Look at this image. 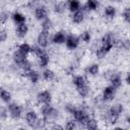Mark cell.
I'll use <instances>...</instances> for the list:
<instances>
[{
  "instance_id": "cell-1",
  "label": "cell",
  "mask_w": 130,
  "mask_h": 130,
  "mask_svg": "<svg viewBox=\"0 0 130 130\" xmlns=\"http://www.w3.org/2000/svg\"><path fill=\"white\" fill-rule=\"evenodd\" d=\"M72 83L75 86L76 91L81 98H86L89 94V85L87 83V79L84 75L76 74L72 77Z\"/></svg>"
},
{
  "instance_id": "cell-2",
  "label": "cell",
  "mask_w": 130,
  "mask_h": 130,
  "mask_svg": "<svg viewBox=\"0 0 130 130\" xmlns=\"http://www.w3.org/2000/svg\"><path fill=\"white\" fill-rule=\"evenodd\" d=\"M123 111H124V108H123L122 104H114L113 106H111L109 108V110L107 112V116H106L107 121H109L112 124H115L118 121V119L120 118Z\"/></svg>"
},
{
  "instance_id": "cell-3",
  "label": "cell",
  "mask_w": 130,
  "mask_h": 130,
  "mask_svg": "<svg viewBox=\"0 0 130 130\" xmlns=\"http://www.w3.org/2000/svg\"><path fill=\"white\" fill-rule=\"evenodd\" d=\"M41 114H42V118L47 122L55 120L58 117V110L56 108H54L53 106H51V104L48 105H42L41 108Z\"/></svg>"
},
{
  "instance_id": "cell-4",
  "label": "cell",
  "mask_w": 130,
  "mask_h": 130,
  "mask_svg": "<svg viewBox=\"0 0 130 130\" xmlns=\"http://www.w3.org/2000/svg\"><path fill=\"white\" fill-rule=\"evenodd\" d=\"M25 121L27 123L28 126L32 127V128H40V127H43L42 125V122H46L43 118L42 120L39 118L38 114L36 111L34 110H29L25 113Z\"/></svg>"
},
{
  "instance_id": "cell-5",
  "label": "cell",
  "mask_w": 130,
  "mask_h": 130,
  "mask_svg": "<svg viewBox=\"0 0 130 130\" xmlns=\"http://www.w3.org/2000/svg\"><path fill=\"white\" fill-rule=\"evenodd\" d=\"M7 110H8V115L11 119L13 120H19L22 116V112L23 109L20 105L16 104V103H9L7 104Z\"/></svg>"
},
{
  "instance_id": "cell-6",
  "label": "cell",
  "mask_w": 130,
  "mask_h": 130,
  "mask_svg": "<svg viewBox=\"0 0 130 130\" xmlns=\"http://www.w3.org/2000/svg\"><path fill=\"white\" fill-rule=\"evenodd\" d=\"M72 116H73V119L77 122V124H79L83 127H85L86 122L90 118L86 111H84L83 109H78V108H76V110L73 112Z\"/></svg>"
},
{
  "instance_id": "cell-7",
  "label": "cell",
  "mask_w": 130,
  "mask_h": 130,
  "mask_svg": "<svg viewBox=\"0 0 130 130\" xmlns=\"http://www.w3.org/2000/svg\"><path fill=\"white\" fill-rule=\"evenodd\" d=\"M50 41V30L42 29L37 37V44L42 48H47Z\"/></svg>"
},
{
  "instance_id": "cell-8",
  "label": "cell",
  "mask_w": 130,
  "mask_h": 130,
  "mask_svg": "<svg viewBox=\"0 0 130 130\" xmlns=\"http://www.w3.org/2000/svg\"><path fill=\"white\" fill-rule=\"evenodd\" d=\"M80 44V39L79 37L75 36V35H67V38H66V41H65V46L68 50L70 51H73L75 49L78 48Z\"/></svg>"
},
{
  "instance_id": "cell-9",
  "label": "cell",
  "mask_w": 130,
  "mask_h": 130,
  "mask_svg": "<svg viewBox=\"0 0 130 130\" xmlns=\"http://www.w3.org/2000/svg\"><path fill=\"white\" fill-rule=\"evenodd\" d=\"M116 88L113 87L112 85H108L106 87H104L103 91H102V99L104 102H112L115 96H116Z\"/></svg>"
},
{
  "instance_id": "cell-10",
  "label": "cell",
  "mask_w": 130,
  "mask_h": 130,
  "mask_svg": "<svg viewBox=\"0 0 130 130\" xmlns=\"http://www.w3.org/2000/svg\"><path fill=\"white\" fill-rule=\"evenodd\" d=\"M37 102L40 105H48V104H51V102H52V93L49 90H47V89L40 91L37 94Z\"/></svg>"
},
{
  "instance_id": "cell-11",
  "label": "cell",
  "mask_w": 130,
  "mask_h": 130,
  "mask_svg": "<svg viewBox=\"0 0 130 130\" xmlns=\"http://www.w3.org/2000/svg\"><path fill=\"white\" fill-rule=\"evenodd\" d=\"M34 15H35V18L37 20L42 21V20H44L48 17V10L45 6L40 5L34 10Z\"/></svg>"
},
{
  "instance_id": "cell-12",
  "label": "cell",
  "mask_w": 130,
  "mask_h": 130,
  "mask_svg": "<svg viewBox=\"0 0 130 130\" xmlns=\"http://www.w3.org/2000/svg\"><path fill=\"white\" fill-rule=\"evenodd\" d=\"M113 49V47L107 46V45H103L101 44V46L95 50V56L98 59H104Z\"/></svg>"
},
{
  "instance_id": "cell-13",
  "label": "cell",
  "mask_w": 130,
  "mask_h": 130,
  "mask_svg": "<svg viewBox=\"0 0 130 130\" xmlns=\"http://www.w3.org/2000/svg\"><path fill=\"white\" fill-rule=\"evenodd\" d=\"M66 38H67V35L63 30H59V31H56L53 35L52 42L54 44H56V45H62V44H65Z\"/></svg>"
},
{
  "instance_id": "cell-14",
  "label": "cell",
  "mask_w": 130,
  "mask_h": 130,
  "mask_svg": "<svg viewBox=\"0 0 130 130\" xmlns=\"http://www.w3.org/2000/svg\"><path fill=\"white\" fill-rule=\"evenodd\" d=\"M26 59H27V55L21 53L19 50L14 51L13 54H12V60H13L14 64L17 65V66H19L20 64H22Z\"/></svg>"
},
{
  "instance_id": "cell-15",
  "label": "cell",
  "mask_w": 130,
  "mask_h": 130,
  "mask_svg": "<svg viewBox=\"0 0 130 130\" xmlns=\"http://www.w3.org/2000/svg\"><path fill=\"white\" fill-rule=\"evenodd\" d=\"M28 32V26L27 24L24 22V23H20V24H16V27H15V35L17 38L19 39H22L24 38Z\"/></svg>"
},
{
  "instance_id": "cell-16",
  "label": "cell",
  "mask_w": 130,
  "mask_h": 130,
  "mask_svg": "<svg viewBox=\"0 0 130 130\" xmlns=\"http://www.w3.org/2000/svg\"><path fill=\"white\" fill-rule=\"evenodd\" d=\"M31 83H38L39 82V80H40V78H41V75H40V73L37 71V70H35V69H30V70H28L27 72H25L24 74H23Z\"/></svg>"
},
{
  "instance_id": "cell-17",
  "label": "cell",
  "mask_w": 130,
  "mask_h": 130,
  "mask_svg": "<svg viewBox=\"0 0 130 130\" xmlns=\"http://www.w3.org/2000/svg\"><path fill=\"white\" fill-rule=\"evenodd\" d=\"M109 82H110V85H112L113 87H115L116 89H118L122 85V78H121V76L119 74L113 73L109 77Z\"/></svg>"
},
{
  "instance_id": "cell-18",
  "label": "cell",
  "mask_w": 130,
  "mask_h": 130,
  "mask_svg": "<svg viewBox=\"0 0 130 130\" xmlns=\"http://www.w3.org/2000/svg\"><path fill=\"white\" fill-rule=\"evenodd\" d=\"M116 14H117V10H116V7L113 6V5H108L104 8V16L109 19V20H112L116 17Z\"/></svg>"
},
{
  "instance_id": "cell-19",
  "label": "cell",
  "mask_w": 130,
  "mask_h": 130,
  "mask_svg": "<svg viewBox=\"0 0 130 130\" xmlns=\"http://www.w3.org/2000/svg\"><path fill=\"white\" fill-rule=\"evenodd\" d=\"M71 20L75 24L81 23L84 20V11H83V9H79V10H77L75 12H72Z\"/></svg>"
},
{
  "instance_id": "cell-20",
  "label": "cell",
  "mask_w": 130,
  "mask_h": 130,
  "mask_svg": "<svg viewBox=\"0 0 130 130\" xmlns=\"http://www.w3.org/2000/svg\"><path fill=\"white\" fill-rule=\"evenodd\" d=\"M102 44L103 45H107V46H110V47H114L116 41H115V37L112 32H107L105 34L103 37H102V40H101Z\"/></svg>"
},
{
  "instance_id": "cell-21",
  "label": "cell",
  "mask_w": 130,
  "mask_h": 130,
  "mask_svg": "<svg viewBox=\"0 0 130 130\" xmlns=\"http://www.w3.org/2000/svg\"><path fill=\"white\" fill-rule=\"evenodd\" d=\"M37 59H38V65L41 68H46L50 63V56L47 52H45L42 55H40L39 57H37Z\"/></svg>"
},
{
  "instance_id": "cell-22",
  "label": "cell",
  "mask_w": 130,
  "mask_h": 130,
  "mask_svg": "<svg viewBox=\"0 0 130 130\" xmlns=\"http://www.w3.org/2000/svg\"><path fill=\"white\" fill-rule=\"evenodd\" d=\"M42 78L47 81V82H52L56 79V73L50 69V68H46L43 72H42Z\"/></svg>"
},
{
  "instance_id": "cell-23",
  "label": "cell",
  "mask_w": 130,
  "mask_h": 130,
  "mask_svg": "<svg viewBox=\"0 0 130 130\" xmlns=\"http://www.w3.org/2000/svg\"><path fill=\"white\" fill-rule=\"evenodd\" d=\"M85 73L89 76H95L100 73V65L98 63H92L85 68Z\"/></svg>"
},
{
  "instance_id": "cell-24",
  "label": "cell",
  "mask_w": 130,
  "mask_h": 130,
  "mask_svg": "<svg viewBox=\"0 0 130 130\" xmlns=\"http://www.w3.org/2000/svg\"><path fill=\"white\" fill-rule=\"evenodd\" d=\"M11 18L13 20V22L15 24H20V23H24L26 18L24 16L23 13L19 12V11H14L12 14H11Z\"/></svg>"
},
{
  "instance_id": "cell-25",
  "label": "cell",
  "mask_w": 130,
  "mask_h": 130,
  "mask_svg": "<svg viewBox=\"0 0 130 130\" xmlns=\"http://www.w3.org/2000/svg\"><path fill=\"white\" fill-rule=\"evenodd\" d=\"M66 4H67V8L71 12H75V11L81 9V4H80L79 0H67Z\"/></svg>"
},
{
  "instance_id": "cell-26",
  "label": "cell",
  "mask_w": 130,
  "mask_h": 130,
  "mask_svg": "<svg viewBox=\"0 0 130 130\" xmlns=\"http://www.w3.org/2000/svg\"><path fill=\"white\" fill-rule=\"evenodd\" d=\"M100 6L98 0H86L84 4V9L87 11H95Z\"/></svg>"
},
{
  "instance_id": "cell-27",
  "label": "cell",
  "mask_w": 130,
  "mask_h": 130,
  "mask_svg": "<svg viewBox=\"0 0 130 130\" xmlns=\"http://www.w3.org/2000/svg\"><path fill=\"white\" fill-rule=\"evenodd\" d=\"M0 96H1L2 102L5 103V104H9V103L11 102V99H12L11 92H10L9 90L5 89V88H2V89H1V94H0Z\"/></svg>"
},
{
  "instance_id": "cell-28",
  "label": "cell",
  "mask_w": 130,
  "mask_h": 130,
  "mask_svg": "<svg viewBox=\"0 0 130 130\" xmlns=\"http://www.w3.org/2000/svg\"><path fill=\"white\" fill-rule=\"evenodd\" d=\"M17 50H19L21 53H23L25 55H28V54L31 53V46L27 43H21V44L18 45Z\"/></svg>"
},
{
  "instance_id": "cell-29",
  "label": "cell",
  "mask_w": 130,
  "mask_h": 130,
  "mask_svg": "<svg viewBox=\"0 0 130 130\" xmlns=\"http://www.w3.org/2000/svg\"><path fill=\"white\" fill-rule=\"evenodd\" d=\"M66 7H67V4L65 2H63V1H60V2H57L54 5V11L56 13H58V14H61V13H63L65 11Z\"/></svg>"
},
{
  "instance_id": "cell-30",
  "label": "cell",
  "mask_w": 130,
  "mask_h": 130,
  "mask_svg": "<svg viewBox=\"0 0 130 130\" xmlns=\"http://www.w3.org/2000/svg\"><path fill=\"white\" fill-rule=\"evenodd\" d=\"M79 39H80V42L81 43H84V44H89L90 41H91V35L88 30H84L81 32V35L79 36Z\"/></svg>"
},
{
  "instance_id": "cell-31",
  "label": "cell",
  "mask_w": 130,
  "mask_h": 130,
  "mask_svg": "<svg viewBox=\"0 0 130 130\" xmlns=\"http://www.w3.org/2000/svg\"><path fill=\"white\" fill-rule=\"evenodd\" d=\"M98 127H99V122L94 118H89L88 121L86 122V125H85V128L89 129V130H94Z\"/></svg>"
},
{
  "instance_id": "cell-32",
  "label": "cell",
  "mask_w": 130,
  "mask_h": 130,
  "mask_svg": "<svg viewBox=\"0 0 130 130\" xmlns=\"http://www.w3.org/2000/svg\"><path fill=\"white\" fill-rule=\"evenodd\" d=\"M41 26H42V29L50 30L52 28V26H53V21L49 17H47L46 19H44V20L41 21Z\"/></svg>"
},
{
  "instance_id": "cell-33",
  "label": "cell",
  "mask_w": 130,
  "mask_h": 130,
  "mask_svg": "<svg viewBox=\"0 0 130 130\" xmlns=\"http://www.w3.org/2000/svg\"><path fill=\"white\" fill-rule=\"evenodd\" d=\"M122 17H123V19H124L125 22H127V23L130 24V6L127 7V8H125V9L123 10V12H122Z\"/></svg>"
},
{
  "instance_id": "cell-34",
  "label": "cell",
  "mask_w": 130,
  "mask_h": 130,
  "mask_svg": "<svg viewBox=\"0 0 130 130\" xmlns=\"http://www.w3.org/2000/svg\"><path fill=\"white\" fill-rule=\"evenodd\" d=\"M65 128L68 129V130H73V129L77 128V122H76L74 119H73V120H69V121L66 123Z\"/></svg>"
},
{
  "instance_id": "cell-35",
  "label": "cell",
  "mask_w": 130,
  "mask_h": 130,
  "mask_svg": "<svg viewBox=\"0 0 130 130\" xmlns=\"http://www.w3.org/2000/svg\"><path fill=\"white\" fill-rule=\"evenodd\" d=\"M7 38H8V35H7L6 30L4 28H2L1 31H0V41H1V43H4L7 40Z\"/></svg>"
},
{
  "instance_id": "cell-36",
  "label": "cell",
  "mask_w": 130,
  "mask_h": 130,
  "mask_svg": "<svg viewBox=\"0 0 130 130\" xmlns=\"http://www.w3.org/2000/svg\"><path fill=\"white\" fill-rule=\"evenodd\" d=\"M0 20H1V23L2 24H4L7 20H8V13H6V12H1V16H0Z\"/></svg>"
},
{
  "instance_id": "cell-37",
  "label": "cell",
  "mask_w": 130,
  "mask_h": 130,
  "mask_svg": "<svg viewBox=\"0 0 130 130\" xmlns=\"http://www.w3.org/2000/svg\"><path fill=\"white\" fill-rule=\"evenodd\" d=\"M125 81H126V83L128 84V85H130V72L126 75V78H125Z\"/></svg>"
},
{
  "instance_id": "cell-38",
  "label": "cell",
  "mask_w": 130,
  "mask_h": 130,
  "mask_svg": "<svg viewBox=\"0 0 130 130\" xmlns=\"http://www.w3.org/2000/svg\"><path fill=\"white\" fill-rule=\"evenodd\" d=\"M52 128H53V129H63V127L60 126V125H54Z\"/></svg>"
},
{
  "instance_id": "cell-39",
  "label": "cell",
  "mask_w": 130,
  "mask_h": 130,
  "mask_svg": "<svg viewBox=\"0 0 130 130\" xmlns=\"http://www.w3.org/2000/svg\"><path fill=\"white\" fill-rule=\"evenodd\" d=\"M127 122H128V123H129V124H130V116H129V117H128V118H127Z\"/></svg>"
}]
</instances>
